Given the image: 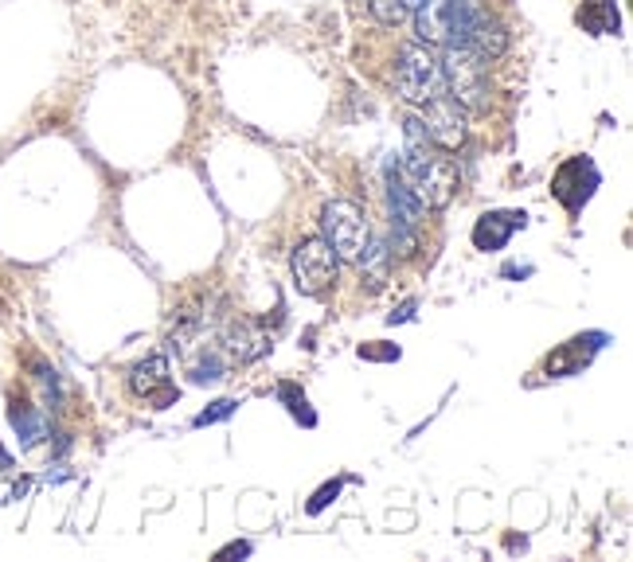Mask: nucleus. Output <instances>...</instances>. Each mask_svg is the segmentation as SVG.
<instances>
[{
	"instance_id": "13",
	"label": "nucleus",
	"mask_w": 633,
	"mask_h": 562,
	"mask_svg": "<svg viewBox=\"0 0 633 562\" xmlns=\"http://www.w3.org/2000/svg\"><path fill=\"white\" fill-rule=\"evenodd\" d=\"M9 418H12V430L20 434V445H24V449L47 442V414L39 407H32L28 399H12Z\"/></svg>"
},
{
	"instance_id": "5",
	"label": "nucleus",
	"mask_w": 633,
	"mask_h": 562,
	"mask_svg": "<svg viewBox=\"0 0 633 562\" xmlns=\"http://www.w3.org/2000/svg\"><path fill=\"white\" fill-rule=\"evenodd\" d=\"M290 273H294V290L305 293V297H321L325 290L337 285L340 273V258L332 255V246L325 243L321 235L302 238L290 255Z\"/></svg>"
},
{
	"instance_id": "7",
	"label": "nucleus",
	"mask_w": 633,
	"mask_h": 562,
	"mask_svg": "<svg viewBox=\"0 0 633 562\" xmlns=\"http://www.w3.org/2000/svg\"><path fill=\"white\" fill-rule=\"evenodd\" d=\"M129 387H133V395L138 399H145L153 410H165V407H173L176 402V383H173V375H168V360L165 355H149L145 363H138L133 367V375H129Z\"/></svg>"
},
{
	"instance_id": "17",
	"label": "nucleus",
	"mask_w": 633,
	"mask_h": 562,
	"mask_svg": "<svg viewBox=\"0 0 633 562\" xmlns=\"http://www.w3.org/2000/svg\"><path fill=\"white\" fill-rule=\"evenodd\" d=\"M39 390H44V402L51 410H59V399H63V383L51 367H39Z\"/></svg>"
},
{
	"instance_id": "22",
	"label": "nucleus",
	"mask_w": 633,
	"mask_h": 562,
	"mask_svg": "<svg viewBox=\"0 0 633 562\" xmlns=\"http://www.w3.org/2000/svg\"><path fill=\"white\" fill-rule=\"evenodd\" d=\"M12 469V457H9V449H4V445H0V477H4V472Z\"/></svg>"
},
{
	"instance_id": "8",
	"label": "nucleus",
	"mask_w": 633,
	"mask_h": 562,
	"mask_svg": "<svg viewBox=\"0 0 633 562\" xmlns=\"http://www.w3.org/2000/svg\"><path fill=\"white\" fill-rule=\"evenodd\" d=\"M414 36L426 47H446L454 32V0H422L419 9L411 12Z\"/></svg>"
},
{
	"instance_id": "3",
	"label": "nucleus",
	"mask_w": 633,
	"mask_h": 562,
	"mask_svg": "<svg viewBox=\"0 0 633 562\" xmlns=\"http://www.w3.org/2000/svg\"><path fill=\"white\" fill-rule=\"evenodd\" d=\"M395 91L411 106H426L438 94H446V79H442V63L434 47L426 44H403L395 55Z\"/></svg>"
},
{
	"instance_id": "19",
	"label": "nucleus",
	"mask_w": 633,
	"mask_h": 562,
	"mask_svg": "<svg viewBox=\"0 0 633 562\" xmlns=\"http://www.w3.org/2000/svg\"><path fill=\"white\" fill-rule=\"evenodd\" d=\"M235 407L239 402H231V399H220L211 410H203L200 418H196V426H211V422H220V418H227V414H235Z\"/></svg>"
},
{
	"instance_id": "16",
	"label": "nucleus",
	"mask_w": 633,
	"mask_h": 562,
	"mask_svg": "<svg viewBox=\"0 0 633 562\" xmlns=\"http://www.w3.org/2000/svg\"><path fill=\"white\" fill-rule=\"evenodd\" d=\"M367 9H372V16H376L384 27H395L399 20H407V12H403L399 0H367Z\"/></svg>"
},
{
	"instance_id": "12",
	"label": "nucleus",
	"mask_w": 633,
	"mask_h": 562,
	"mask_svg": "<svg viewBox=\"0 0 633 562\" xmlns=\"http://www.w3.org/2000/svg\"><path fill=\"white\" fill-rule=\"evenodd\" d=\"M184 367L192 375V383H220L227 375V360H223V348L215 344H188L180 340Z\"/></svg>"
},
{
	"instance_id": "23",
	"label": "nucleus",
	"mask_w": 633,
	"mask_h": 562,
	"mask_svg": "<svg viewBox=\"0 0 633 562\" xmlns=\"http://www.w3.org/2000/svg\"><path fill=\"white\" fill-rule=\"evenodd\" d=\"M399 4H403V12H407V16H411V12H414V9H419L422 0H399Z\"/></svg>"
},
{
	"instance_id": "21",
	"label": "nucleus",
	"mask_w": 633,
	"mask_h": 562,
	"mask_svg": "<svg viewBox=\"0 0 633 562\" xmlns=\"http://www.w3.org/2000/svg\"><path fill=\"white\" fill-rule=\"evenodd\" d=\"M227 554H250V543H231L227 551H220V559H227Z\"/></svg>"
},
{
	"instance_id": "11",
	"label": "nucleus",
	"mask_w": 633,
	"mask_h": 562,
	"mask_svg": "<svg viewBox=\"0 0 633 562\" xmlns=\"http://www.w3.org/2000/svg\"><path fill=\"white\" fill-rule=\"evenodd\" d=\"M528 215L524 211H485V215L473 223V246L478 250H501V246L513 238L516 227H524Z\"/></svg>"
},
{
	"instance_id": "1",
	"label": "nucleus",
	"mask_w": 633,
	"mask_h": 562,
	"mask_svg": "<svg viewBox=\"0 0 633 562\" xmlns=\"http://www.w3.org/2000/svg\"><path fill=\"white\" fill-rule=\"evenodd\" d=\"M399 173L411 184V191L419 196V203L426 211H446L458 196V168L442 149H434L431 141L422 145H403L399 156Z\"/></svg>"
},
{
	"instance_id": "9",
	"label": "nucleus",
	"mask_w": 633,
	"mask_h": 562,
	"mask_svg": "<svg viewBox=\"0 0 633 562\" xmlns=\"http://www.w3.org/2000/svg\"><path fill=\"white\" fill-rule=\"evenodd\" d=\"M223 352H227V360L235 363H255L262 360V355L270 352V336L262 332L258 325H250V320H227V328H223L220 336Z\"/></svg>"
},
{
	"instance_id": "6",
	"label": "nucleus",
	"mask_w": 633,
	"mask_h": 562,
	"mask_svg": "<svg viewBox=\"0 0 633 562\" xmlns=\"http://www.w3.org/2000/svg\"><path fill=\"white\" fill-rule=\"evenodd\" d=\"M469 114L450 98V94H438L434 102L422 106V126H426V137H431V145L442 149V153H454V149L466 145L469 137Z\"/></svg>"
},
{
	"instance_id": "2",
	"label": "nucleus",
	"mask_w": 633,
	"mask_h": 562,
	"mask_svg": "<svg viewBox=\"0 0 633 562\" xmlns=\"http://www.w3.org/2000/svg\"><path fill=\"white\" fill-rule=\"evenodd\" d=\"M442 79H446V94L458 102L466 114H481L489 109V63L469 47H442L438 55Z\"/></svg>"
},
{
	"instance_id": "4",
	"label": "nucleus",
	"mask_w": 633,
	"mask_h": 562,
	"mask_svg": "<svg viewBox=\"0 0 633 562\" xmlns=\"http://www.w3.org/2000/svg\"><path fill=\"white\" fill-rule=\"evenodd\" d=\"M321 231L325 243L332 246V255L340 262H356L360 250H364L367 235H372V223H367V211L352 200H332L321 211Z\"/></svg>"
},
{
	"instance_id": "14",
	"label": "nucleus",
	"mask_w": 633,
	"mask_h": 562,
	"mask_svg": "<svg viewBox=\"0 0 633 562\" xmlns=\"http://www.w3.org/2000/svg\"><path fill=\"white\" fill-rule=\"evenodd\" d=\"M360 273H364L367 281H372V290H379L387 281V262H391V250H387V243L379 235H367L364 250H360Z\"/></svg>"
},
{
	"instance_id": "20",
	"label": "nucleus",
	"mask_w": 633,
	"mask_h": 562,
	"mask_svg": "<svg viewBox=\"0 0 633 562\" xmlns=\"http://www.w3.org/2000/svg\"><path fill=\"white\" fill-rule=\"evenodd\" d=\"M337 492H340V484H325V489H321V492H317V496H313L309 512H321V508H325V504H329V500H332V496H337Z\"/></svg>"
},
{
	"instance_id": "18",
	"label": "nucleus",
	"mask_w": 633,
	"mask_h": 562,
	"mask_svg": "<svg viewBox=\"0 0 633 562\" xmlns=\"http://www.w3.org/2000/svg\"><path fill=\"white\" fill-rule=\"evenodd\" d=\"M278 395H282L285 402H290V410H294V418H305V426H313V422H317V418L309 414V402H305V395H297L294 387H290V383H285V387H278Z\"/></svg>"
},
{
	"instance_id": "15",
	"label": "nucleus",
	"mask_w": 633,
	"mask_h": 562,
	"mask_svg": "<svg viewBox=\"0 0 633 562\" xmlns=\"http://www.w3.org/2000/svg\"><path fill=\"white\" fill-rule=\"evenodd\" d=\"M578 24L587 27L590 36H614L618 32V9L614 0H587L583 9H578Z\"/></svg>"
},
{
	"instance_id": "10",
	"label": "nucleus",
	"mask_w": 633,
	"mask_h": 562,
	"mask_svg": "<svg viewBox=\"0 0 633 562\" xmlns=\"http://www.w3.org/2000/svg\"><path fill=\"white\" fill-rule=\"evenodd\" d=\"M454 47V44H450ZM461 47H469L473 55H481L485 63H493V59H501V55L508 51V32H505V24L496 16H489L485 9L478 12V20H473V27H469V36H466V44Z\"/></svg>"
}]
</instances>
